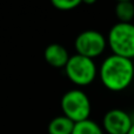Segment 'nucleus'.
<instances>
[{
    "label": "nucleus",
    "mask_w": 134,
    "mask_h": 134,
    "mask_svg": "<svg viewBox=\"0 0 134 134\" xmlns=\"http://www.w3.org/2000/svg\"><path fill=\"white\" fill-rule=\"evenodd\" d=\"M102 85L112 92H121L130 87L134 80V63L131 59L111 54L99 67Z\"/></svg>",
    "instance_id": "f257e3e1"
},
{
    "label": "nucleus",
    "mask_w": 134,
    "mask_h": 134,
    "mask_svg": "<svg viewBox=\"0 0 134 134\" xmlns=\"http://www.w3.org/2000/svg\"><path fill=\"white\" fill-rule=\"evenodd\" d=\"M107 45L113 54L126 59H134V24L116 23L107 35Z\"/></svg>",
    "instance_id": "f03ea898"
},
{
    "label": "nucleus",
    "mask_w": 134,
    "mask_h": 134,
    "mask_svg": "<svg viewBox=\"0 0 134 134\" xmlns=\"http://www.w3.org/2000/svg\"><path fill=\"white\" fill-rule=\"evenodd\" d=\"M63 115L72 120L74 124L90 119L91 101L83 91L74 88L67 91L60 101Z\"/></svg>",
    "instance_id": "7ed1b4c3"
},
{
    "label": "nucleus",
    "mask_w": 134,
    "mask_h": 134,
    "mask_svg": "<svg viewBox=\"0 0 134 134\" xmlns=\"http://www.w3.org/2000/svg\"><path fill=\"white\" fill-rule=\"evenodd\" d=\"M65 72L67 78L76 86H88L98 75L94 60L76 53L69 57L68 63L65 66Z\"/></svg>",
    "instance_id": "20e7f679"
},
{
    "label": "nucleus",
    "mask_w": 134,
    "mask_h": 134,
    "mask_svg": "<svg viewBox=\"0 0 134 134\" xmlns=\"http://www.w3.org/2000/svg\"><path fill=\"white\" fill-rule=\"evenodd\" d=\"M107 46V39L100 32L87 30L76 35L74 47L76 54L93 59L101 55Z\"/></svg>",
    "instance_id": "39448f33"
},
{
    "label": "nucleus",
    "mask_w": 134,
    "mask_h": 134,
    "mask_svg": "<svg viewBox=\"0 0 134 134\" xmlns=\"http://www.w3.org/2000/svg\"><path fill=\"white\" fill-rule=\"evenodd\" d=\"M134 120L126 111L113 108L106 112L102 119V130L107 134H127Z\"/></svg>",
    "instance_id": "423d86ee"
},
{
    "label": "nucleus",
    "mask_w": 134,
    "mask_h": 134,
    "mask_svg": "<svg viewBox=\"0 0 134 134\" xmlns=\"http://www.w3.org/2000/svg\"><path fill=\"white\" fill-rule=\"evenodd\" d=\"M68 51L60 44H49L44 51V58L54 68H65L69 60Z\"/></svg>",
    "instance_id": "0eeeda50"
},
{
    "label": "nucleus",
    "mask_w": 134,
    "mask_h": 134,
    "mask_svg": "<svg viewBox=\"0 0 134 134\" xmlns=\"http://www.w3.org/2000/svg\"><path fill=\"white\" fill-rule=\"evenodd\" d=\"M74 122L65 115H59L48 122L47 132L48 134H72Z\"/></svg>",
    "instance_id": "6e6552de"
},
{
    "label": "nucleus",
    "mask_w": 134,
    "mask_h": 134,
    "mask_svg": "<svg viewBox=\"0 0 134 134\" xmlns=\"http://www.w3.org/2000/svg\"><path fill=\"white\" fill-rule=\"evenodd\" d=\"M115 15L119 23H132L134 18V4L131 1H119L115 5Z\"/></svg>",
    "instance_id": "1a4fd4ad"
},
{
    "label": "nucleus",
    "mask_w": 134,
    "mask_h": 134,
    "mask_svg": "<svg viewBox=\"0 0 134 134\" xmlns=\"http://www.w3.org/2000/svg\"><path fill=\"white\" fill-rule=\"evenodd\" d=\"M72 134H104V130L95 121L87 119L74 124Z\"/></svg>",
    "instance_id": "9d476101"
},
{
    "label": "nucleus",
    "mask_w": 134,
    "mask_h": 134,
    "mask_svg": "<svg viewBox=\"0 0 134 134\" xmlns=\"http://www.w3.org/2000/svg\"><path fill=\"white\" fill-rule=\"evenodd\" d=\"M80 4V0H53L52 1V5L59 11H72Z\"/></svg>",
    "instance_id": "9b49d317"
},
{
    "label": "nucleus",
    "mask_w": 134,
    "mask_h": 134,
    "mask_svg": "<svg viewBox=\"0 0 134 134\" xmlns=\"http://www.w3.org/2000/svg\"><path fill=\"white\" fill-rule=\"evenodd\" d=\"M127 134H134V122H133V125H132V127H131V130H130V132H128Z\"/></svg>",
    "instance_id": "f8f14e48"
},
{
    "label": "nucleus",
    "mask_w": 134,
    "mask_h": 134,
    "mask_svg": "<svg viewBox=\"0 0 134 134\" xmlns=\"http://www.w3.org/2000/svg\"><path fill=\"white\" fill-rule=\"evenodd\" d=\"M85 4H90V5H92V4H95V1H94V0H88V1L86 0Z\"/></svg>",
    "instance_id": "ddd939ff"
}]
</instances>
